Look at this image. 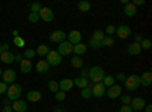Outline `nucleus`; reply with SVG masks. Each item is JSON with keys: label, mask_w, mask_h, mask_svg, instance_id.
I'll list each match as a JSON object with an SVG mask.
<instances>
[{"label": "nucleus", "mask_w": 152, "mask_h": 112, "mask_svg": "<svg viewBox=\"0 0 152 112\" xmlns=\"http://www.w3.org/2000/svg\"><path fill=\"white\" fill-rule=\"evenodd\" d=\"M104 77H105V71L102 67L94 65L91 68H88V82L91 80V83H100Z\"/></svg>", "instance_id": "f257e3e1"}, {"label": "nucleus", "mask_w": 152, "mask_h": 112, "mask_svg": "<svg viewBox=\"0 0 152 112\" xmlns=\"http://www.w3.org/2000/svg\"><path fill=\"white\" fill-rule=\"evenodd\" d=\"M20 97H21V85H17V83L9 85L8 90H6V98L15 102V100H18Z\"/></svg>", "instance_id": "f03ea898"}, {"label": "nucleus", "mask_w": 152, "mask_h": 112, "mask_svg": "<svg viewBox=\"0 0 152 112\" xmlns=\"http://www.w3.org/2000/svg\"><path fill=\"white\" fill-rule=\"evenodd\" d=\"M125 88L128 91H135L138 86H140V76H137V74H131V76H126L125 79Z\"/></svg>", "instance_id": "7ed1b4c3"}, {"label": "nucleus", "mask_w": 152, "mask_h": 112, "mask_svg": "<svg viewBox=\"0 0 152 112\" xmlns=\"http://www.w3.org/2000/svg\"><path fill=\"white\" fill-rule=\"evenodd\" d=\"M46 62L50 67H58L61 62H62V56L56 52V50H50L46 56Z\"/></svg>", "instance_id": "20e7f679"}, {"label": "nucleus", "mask_w": 152, "mask_h": 112, "mask_svg": "<svg viewBox=\"0 0 152 112\" xmlns=\"http://www.w3.org/2000/svg\"><path fill=\"white\" fill-rule=\"evenodd\" d=\"M49 38H50V41H52V43L61 44V43H64V41L67 40V33L62 32V30H53L52 33H50Z\"/></svg>", "instance_id": "39448f33"}, {"label": "nucleus", "mask_w": 152, "mask_h": 112, "mask_svg": "<svg viewBox=\"0 0 152 112\" xmlns=\"http://www.w3.org/2000/svg\"><path fill=\"white\" fill-rule=\"evenodd\" d=\"M116 35L122 40H126L131 36V27L126 26V24H120L119 27H116Z\"/></svg>", "instance_id": "423d86ee"}, {"label": "nucleus", "mask_w": 152, "mask_h": 112, "mask_svg": "<svg viewBox=\"0 0 152 112\" xmlns=\"http://www.w3.org/2000/svg\"><path fill=\"white\" fill-rule=\"evenodd\" d=\"M67 41L72 44V46H76L82 41V33L79 30H70V33L67 35Z\"/></svg>", "instance_id": "0eeeda50"}, {"label": "nucleus", "mask_w": 152, "mask_h": 112, "mask_svg": "<svg viewBox=\"0 0 152 112\" xmlns=\"http://www.w3.org/2000/svg\"><path fill=\"white\" fill-rule=\"evenodd\" d=\"M61 56H67V55H70L72 52H73V46L66 40L64 43H61L59 46H58V50H56Z\"/></svg>", "instance_id": "6e6552de"}, {"label": "nucleus", "mask_w": 152, "mask_h": 112, "mask_svg": "<svg viewBox=\"0 0 152 112\" xmlns=\"http://www.w3.org/2000/svg\"><path fill=\"white\" fill-rule=\"evenodd\" d=\"M105 92H107V88L102 85V82L91 85V95H93V97H104Z\"/></svg>", "instance_id": "1a4fd4ad"}, {"label": "nucleus", "mask_w": 152, "mask_h": 112, "mask_svg": "<svg viewBox=\"0 0 152 112\" xmlns=\"http://www.w3.org/2000/svg\"><path fill=\"white\" fill-rule=\"evenodd\" d=\"M132 111H143L145 106H146V102H145V98L143 97H134L131 98V105Z\"/></svg>", "instance_id": "9d476101"}, {"label": "nucleus", "mask_w": 152, "mask_h": 112, "mask_svg": "<svg viewBox=\"0 0 152 112\" xmlns=\"http://www.w3.org/2000/svg\"><path fill=\"white\" fill-rule=\"evenodd\" d=\"M105 94H107L110 98H119V97L122 95V86L114 83L113 86H110V88L107 90V92H105Z\"/></svg>", "instance_id": "9b49d317"}, {"label": "nucleus", "mask_w": 152, "mask_h": 112, "mask_svg": "<svg viewBox=\"0 0 152 112\" xmlns=\"http://www.w3.org/2000/svg\"><path fill=\"white\" fill-rule=\"evenodd\" d=\"M2 77H3V82L8 85V83H14V82H15L17 74H15V71H14V70L8 68V70H5V71L2 73Z\"/></svg>", "instance_id": "f8f14e48"}, {"label": "nucleus", "mask_w": 152, "mask_h": 112, "mask_svg": "<svg viewBox=\"0 0 152 112\" xmlns=\"http://www.w3.org/2000/svg\"><path fill=\"white\" fill-rule=\"evenodd\" d=\"M38 15H40V18L43 21H52L53 20V11L50 9V8H41V11L38 12Z\"/></svg>", "instance_id": "ddd939ff"}, {"label": "nucleus", "mask_w": 152, "mask_h": 112, "mask_svg": "<svg viewBox=\"0 0 152 112\" xmlns=\"http://www.w3.org/2000/svg\"><path fill=\"white\" fill-rule=\"evenodd\" d=\"M11 108H12V111L14 112H26L28 111V103L24 102V100H15L14 103L11 105Z\"/></svg>", "instance_id": "4468645a"}, {"label": "nucleus", "mask_w": 152, "mask_h": 112, "mask_svg": "<svg viewBox=\"0 0 152 112\" xmlns=\"http://www.w3.org/2000/svg\"><path fill=\"white\" fill-rule=\"evenodd\" d=\"M58 85H59V91H62V92L70 91V90L73 88V86H75L72 79H62V80H59V82H58Z\"/></svg>", "instance_id": "2eb2a0df"}, {"label": "nucleus", "mask_w": 152, "mask_h": 112, "mask_svg": "<svg viewBox=\"0 0 152 112\" xmlns=\"http://www.w3.org/2000/svg\"><path fill=\"white\" fill-rule=\"evenodd\" d=\"M15 61V55L12 52H3L2 55H0V62H5V64H12V62Z\"/></svg>", "instance_id": "dca6fc26"}, {"label": "nucleus", "mask_w": 152, "mask_h": 112, "mask_svg": "<svg viewBox=\"0 0 152 112\" xmlns=\"http://www.w3.org/2000/svg\"><path fill=\"white\" fill-rule=\"evenodd\" d=\"M140 85H143V86H151L152 85V73L151 71H145L140 76Z\"/></svg>", "instance_id": "f3484780"}, {"label": "nucleus", "mask_w": 152, "mask_h": 112, "mask_svg": "<svg viewBox=\"0 0 152 112\" xmlns=\"http://www.w3.org/2000/svg\"><path fill=\"white\" fill-rule=\"evenodd\" d=\"M126 52H128V55H131V56H137V55L142 53V47H140V44L132 43V44L128 46V50Z\"/></svg>", "instance_id": "a211bd4d"}, {"label": "nucleus", "mask_w": 152, "mask_h": 112, "mask_svg": "<svg viewBox=\"0 0 152 112\" xmlns=\"http://www.w3.org/2000/svg\"><path fill=\"white\" fill-rule=\"evenodd\" d=\"M87 46L84 44V43H79V44H76V46H73V53L76 55V56H82L85 52H87Z\"/></svg>", "instance_id": "6ab92c4d"}, {"label": "nucleus", "mask_w": 152, "mask_h": 112, "mask_svg": "<svg viewBox=\"0 0 152 112\" xmlns=\"http://www.w3.org/2000/svg\"><path fill=\"white\" fill-rule=\"evenodd\" d=\"M26 98H28V102H40L41 100V92L40 91H29L26 94Z\"/></svg>", "instance_id": "aec40b11"}, {"label": "nucleus", "mask_w": 152, "mask_h": 112, "mask_svg": "<svg viewBox=\"0 0 152 112\" xmlns=\"http://www.w3.org/2000/svg\"><path fill=\"white\" fill-rule=\"evenodd\" d=\"M20 70H21V73H31V70H32V62H31L29 59H24V58H23V61L20 62Z\"/></svg>", "instance_id": "412c9836"}, {"label": "nucleus", "mask_w": 152, "mask_h": 112, "mask_svg": "<svg viewBox=\"0 0 152 112\" xmlns=\"http://www.w3.org/2000/svg\"><path fill=\"white\" fill-rule=\"evenodd\" d=\"M73 85L78 86V88H81V90H84V88H87V86L90 85V82H88V79H84V77H76L73 80Z\"/></svg>", "instance_id": "4be33fe9"}, {"label": "nucleus", "mask_w": 152, "mask_h": 112, "mask_svg": "<svg viewBox=\"0 0 152 112\" xmlns=\"http://www.w3.org/2000/svg\"><path fill=\"white\" fill-rule=\"evenodd\" d=\"M125 14L128 15V17H134L137 14V8L132 5V2H128L125 5Z\"/></svg>", "instance_id": "5701e85b"}, {"label": "nucleus", "mask_w": 152, "mask_h": 112, "mask_svg": "<svg viewBox=\"0 0 152 112\" xmlns=\"http://www.w3.org/2000/svg\"><path fill=\"white\" fill-rule=\"evenodd\" d=\"M49 52H50V47L46 46V44H40V46L37 47V50H35L37 55H40V56H43V58H46Z\"/></svg>", "instance_id": "b1692460"}, {"label": "nucleus", "mask_w": 152, "mask_h": 112, "mask_svg": "<svg viewBox=\"0 0 152 112\" xmlns=\"http://www.w3.org/2000/svg\"><path fill=\"white\" fill-rule=\"evenodd\" d=\"M35 68H37L38 73H47L49 68H50V65L43 59V61H38V62H37V67H35Z\"/></svg>", "instance_id": "393cba45"}, {"label": "nucleus", "mask_w": 152, "mask_h": 112, "mask_svg": "<svg viewBox=\"0 0 152 112\" xmlns=\"http://www.w3.org/2000/svg\"><path fill=\"white\" fill-rule=\"evenodd\" d=\"M70 64H72V67H75V68H82V67H84V61H82L81 56H73V58L70 59Z\"/></svg>", "instance_id": "a878e982"}, {"label": "nucleus", "mask_w": 152, "mask_h": 112, "mask_svg": "<svg viewBox=\"0 0 152 112\" xmlns=\"http://www.w3.org/2000/svg\"><path fill=\"white\" fill-rule=\"evenodd\" d=\"M90 8H91V3L87 2V0H82V2L78 3V9L81 12H88V11H90Z\"/></svg>", "instance_id": "bb28decb"}, {"label": "nucleus", "mask_w": 152, "mask_h": 112, "mask_svg": "<svg viewBox=\"0 0 152 112\" xmlns=\"http://www.w3.org/2000/svg\"><path fill=\"white\" fill-rule=\"evenodd\" d=\"M81 97L85 98V100H88V98H91V97H93V95H91V85H88L87 88L81 90Z\"/></svg>", "instance_id": "cd10ccee"}, {"label": "nucleus", "mask_w": 152, "mask_h": 112, "mask_svg": "<svg viewBox=\"0 0 152 112\" xmlns=\"http://www.w3.org/2000/svg\"><path fill=\"white\" fill-rule=\"evenodd\" d=\"M91 38H93V40H96V41H99V43H102V40L105 38V32L97 29V30H94V32H93V36H91Z\"/></svg>", "instance_id": "c85d7f7f"}, {"label": "nucleus", "mask_w": 152, "mask_h": 112, "mask_svg": "<svg viewBox=\"0 0 152 112\" xmlns=\"http://www.w3.org/2000/svg\"><path fill=\"white\" fill-rule=\"evenodd\" d=\"M114 82H116V80H114V77L113 76H107V74H105V77L102 79V85L105 86V88H107V86H108V88H110V86H113Z\"/></svg>", "instance_id": "c756f323"}, {"label": "nucleus", "mask_w": 152, "mask_h": 112, "mask_svg": "<svg viewBox=\"0 0 152 112\" xmlns=\"http://www.w3.org/2000/svg\"><path fill=\"white\" fill-rule=\"evenodd\" d=\"M47 86H49V90L52 91V92H58V91H59V85H58L56 80H50V82L47 83Z\"/></svg>", "instance_id": "7c9ffc66"}, {"label": "nucleus", "mask_w": 152, "mask_h": 112, "mask_svg": "<svg viewBox=\"0 0 152 112\" xmlns=\"http://www.w3.org/2000/svg\"><path fill=\"white\" fill-rule=\"evenodd\" d=\"M140 47H142V50H149L152 47V41L148 40V38H143V41L140 43Z\"/></svg>", "instance_id": "2f4dec72"}, {"label": "nucleus", "mask_w": 152, "mask_h": 112, "mask_svg": "<svg viewBox=\"0 0 152 112\" xmlns=\"http://www.w3.org/2000/svg\"><path fill=\"white\" fill-rule=\"evenodd\" d=\"M102 46L105 47H111V46H114V38H113V36H107L105 35V38L102 40Z\"/></svg>", "instance_id": "473e14b6"}, {"label": "nucleus", "mask_w": 152, "mask_h": 112, "mask_svg": "<svg viewBox=\"0 0 152 112\" xmlns=\"http://www.w3.org/2000/svg\"><path fill=\"white\" fill-rule=\"evenodd\" d=\"M88 46H90L91 48H102V47H104L102 43H99V41H96V40H93V38H90V41H88Z\"/></svg>", "instance_id": "72a5a7b5"}, {"label": "nucleus", "mask_w": 152, "mask_h": 112, "mask_svg": "<svg viewBox=\"0 0 152 112\" xmlns=\"http://www.w3.org/2000/svg\"><path fill=\"white\" fill-rule=\"evenodd\" d=\"M35 55H37V53H35V50H34V48H28V50L24 52V56H23V58H24V59H29V61H31V59H32V58H34Z\"/></svg>", "instance_id": "f704fd0d"}, {"label": "nucleus", "mask_w": 152, "mask_h": 112, "mask_svg": "<svg viewBox=\"0 0 152 112\" xmlns=\"http://www.w3.org/2000/svg\"><path fill=\"white\" fill-rule=\"evenodd\" d=\"M14 44L17 46V47H24V44H26V41H24L23 38H21V36H15V38H14Z\"/></svg>", "instance_id": "c9c22d12"}, {"label": "nucleus", "mask_w": 152, "mask_h": 112, "mask_svg": "<svg viewBox=\"0 0 152 112\" xmlns=\"http://www.w3.org/2000/svg\"><path fill=\"white\" fill-rule=\"evenodd\" d=\"M41 8H43L41 3H38V2H37V3H32V5H31V12H35V14H38V12L41 11Z\"/></svg>", "instance_id": "e433bc0d"}, {"label": "nucleus", "mask_w": 152, "mask_h": 112, "mask_svg": "<svg viewBox=\"0 0 152 112\" xmlns=\"http://www.w3.org/2000/svg\"><path fill=\"white\" fill-rule=\"evenodd\" d=\"M55 98H56V102H64L66 100V92H62V91L55 92Z\"/></svg>", "instance_id": "4c0bfd02"}, {"label": "nucleus", "mask_w": 152, "mask_h": 112, "mask_svg": "<svg viewBox=\"0 0 152 112\" xmlns=\"http://www.w3.org/2000/svg\"><path fill=\"white\" fill-rule=\"evenodd\" d=\"M28 20H29L31 23H37L38 20H40V15H38V14H35V12H31V14H29V17H28Z\"/></svg>", "instance_id": "58836bf2"}, {"label": "nucleus", "mask_w": 152, "mask_h": 112, "mask_svg": "<svg viewBox=\"0 0 152 112\" xmlns=\"http://www.w3.org/2000/svg\"><path fill=\"white\" fill-rule=\"evenodd\" d=\"M114 33H116V26H113V24L107 26V35H108V36H113Z\"/></svg>", "instance_id": "ea45409f"}, {"label": "nucleus", "mask_w": 152, "mask_h": 112, "mask_svg": "<svg viewBox=\"0 0 152 112\" xmlns=\"http://www.w3.org/2000/svg\"><path fill=\"white\" fill-rule=\"evenodd\" d=\"M122 105H131V97L129 95H120Z\"/></svg>", "instance_id": "a19ab883"}, {"label": "nucleus", "mask_w": 152, "mask_h": 112, "mask_svg": "<svg viewBox=\"0 0 152 112\" xmlns=\"http://www.w3.org/2000/svg\"><path fill=\"white\" fill-rule=\"evenodd\" d=\"M119 112H134V111H132V108H131L129 105H123V106L119 109Z\"/></svg>", "instance_id": "79ce46f5"}, {"label": "nucleus", "mask_w": 152, "mask_h": 112, "mask_svg": "<svg viewBox=\"0 0 152 112\" xmlns=\"http://www.w3.org/2000/svg\"><path fill=\"white\" fill-rule=\"evenodd\" d=\"M6 90H8V85L5 82H0V94H6Z\"/></svg>", "instance_id": "37998d69"}, {"label": "nucleus", "mask_w": 152, "mask_h": 112, "mask_svg": "<svg viewBox=\"0 0 152 112\" xmlns=\"http://www.w3.org/2000/svg\"><path fill=\"white\" fill-rule=\"evenodd\" d=\"M125 79H126V76H125L123 73H119L117 76L114 77V80H119V82H125Z\"/></svg>", "instance_id": "c03bdc74"}, {"label": "nucleus", "mask_w": 152, "mask_h": 112, "mask_svg": "<svg viewBox=\"0 0 152 112\" xmlns=\"http://www.w3.org/2000/svg\"><path fill=\"white\" fill-rule=\"evenodd\" d=\"M142 41H143V35H142V33H137V35H135V41H134V43L140 44Z\"/></svg>", "instance_id": "a18cd8bd"}, {"label": "nucleus", "mask_w": 152, "mask_h": 112, "mask_svg": "<svg viewBox=\"0 0 152 112\" xmlns=\"http://www.w3.org/2000/svg\"><path fill=\"white\" fill-rule=\"evenodd\" d=\"M145 3H146V2H145V0H135V2H132V5H134L135 8H137L138 5H145Z\"/></svg>", "instance_id": "49530a36"}, {"label": "nucleus", "mask_w": 152, "mask_h": 112, "mask_svg": "<svg viewBox=\"0 0 152 112\" xmlns=\"http://www.w3.org/2000/svg\"><path fill=\"white\" fill-rule=\"evenodd\" d=\"M81 77L88 79V68H82V76H81Z\"/></svg>", "instance_id": "de8ad7c7"}, {"label": "nucleus", "mask_w": 152, "mask_h": 112, "mask_svg": "<svg viewBox=\"0 0 152 112\" xmlns=\"http://www.w3.org/2000/svg\"><path fill=\"white\" fill-rule=\"evenodd\" d=\"M2 112H14V111H12V108H11V106H5V108L2 109Z\"/></svg>", "instance_id": "09e8293b"}, {"label": "nucleus", "mask_w": 152, "mask_h": 112, "mask_svg": "<svg viewBox=\"0 0 152 112\" xmlns=\"http://www.w3.org/2000/svg\"><path fill=\"white\" fill-rule=\"evenodd\" d=\"M145 112H152V105H146L145 106Z\"/></svg>", "instance_id": "8fccbe9b"}, {"label": "nucleus", "mask_w": 152, "mask_h": 112, "mask_svg": "<svg viewBox=\"0 0 152 112\" xmlns=\"http://www.w3.org/2000/svg\"><path fill=\"white\" fill-rule=\"evenodd\" d=\"M53 112H64V109H62L61 106H56V108L53 109Z\"/></svg>", "instance_id": "3c124183"}, {"label": "nucleus", "mask_w": 152, "mask_h": 112, "mask_svg": "<svg viewBox=\"0 0 152 112\" xmlns=\"http://www.w3.org/2000/svg\"><path fill=\"white\" fill-rule=\"evenodd\" d=\"M9 102H11L9 98H5V100H3V105H5V106H11V105H9Z\"/></svg>", "instance_id": "603ef678"}, {"label": "nucleus", "mask_w": 152, "mask_h": 112, "mask_svg": "<svg viewBox=\"0 0 152 112\" xmlns=\"http://www.w3.org/2000/svg\"><path fill=\"white\" fill-rule=\"evenodd\" d=\"M15 61H20V62H21V61H23V56H21V55H15Z\"/></svg>", "instance_id": "864d4df0"}, {"label": "nucleus", "mask_w": 152, "mask_h": 112, "mask_svg": "<svg viewBox=\"0 0 152 112\" xmlns=\"http://www.w3.org/2000/svg\"><path fill=\"white\" fill-rule=\"evenodd\" d=\"M3 53V48H2V46H0V55H2Z\"/></svg>", "instance_id": "5fc2aeb1"}, {"label": "nucleus", "mask_w": 152, "mask_h": 112, "mask_svg": "<svg viewBox=\"0 0 152 112\" xmlns=\"http://www.w3.org/2000/svg\"><path fill=\"white\" fill-rule=\"evenodd\" d=\"M2 73H3V71H2V70H0V76H2Z\"/></svg>", "instance_id": "6e6d98bb"}]
</instances>
